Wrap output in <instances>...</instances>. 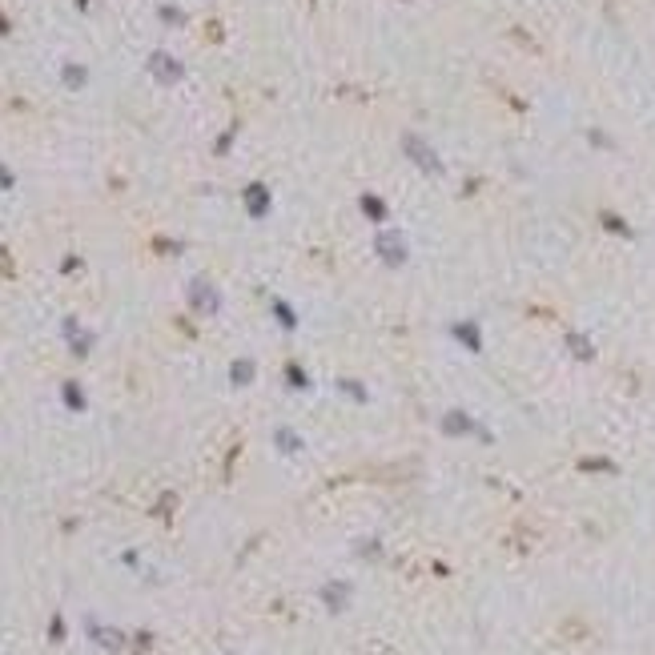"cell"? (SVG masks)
Masks as SVG:
<instances>
[{
  "label": "cell",
  "instance_id": "3957f363",
  "mask_svg": "<svg viewBox=\"0 0 655 655\" xmlns=\"http://www.w3.org/2000/svg\"><path fill=\"white\" fill-rule=\"evenodd\" d=\"M362 209H366V218H386V205L378 198H362Z\"/></svg>",
  "mask_w": 655,
  "mask_h": 655
},
{
  "label": "cell",
  "instance_id": "6da1fadb",
  "mask_svg": "<svg viewBox=\"0 0 655 655\" xmlns=\"http://www.w3.org/2000/svg\"><path fill=\"white\" fill-rule=\"evenodd\" d=\"M378 254L390 261V265L406 261V250H402V238H398V234H382V238H378Z\"/></svg>",
  "mask_w": 655,
  "mask_h": 655
},
{
  "label": "cell",
  "instance_id": "7a4b0ae2",
  "mask_svg": "<svg viewBox=\"0 0 655 655\" xmlns=\"http://www.w3.org/2000/svg\"><path fill=\"white\" fill-rule=\"evenodd\" d=\"M406 149H410V153H414V157L422 161V165H426V169H438V161H435V157H426V145H418L414 137L406 141Z\"/></svg>",
  "mask_w": 655,
  "mask_h": 655
}]
</instances>
